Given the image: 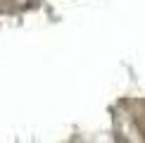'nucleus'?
I'll return each mask as SVG.
<instances>
[]
</instances>
